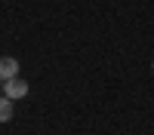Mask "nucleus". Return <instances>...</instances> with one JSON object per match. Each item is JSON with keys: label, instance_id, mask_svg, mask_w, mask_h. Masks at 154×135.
<instances>
[{"label": "nucleus", "instance_id": "1", "mask_svg": "<svg viewBox=\"0 0 154 135\" xmlns=\"http://www.w3.org/2000/svg\"><path fill=\"white\" fill-rule=\"evenodd\" d=\"M31 92V86L25 83L22 77H16V80H9V83H3V95L6 98H12V101H19V98H25Z\"/></svg>", "mask_w": 154, "mask_h": 135}, {"label": "nucleus", "instance_id": "2", "mask_svg": "<svg viewBox=\"0 0 154 135\" xmlns=\"http://www.w3.org/2000/svg\"><path fill=\"white\" fill-rule=\"evenodd\" d=\"M16 77H19V61L12 55H3V58H0V83H9Z\"/></svg>", "mask_w": 154, "mask_h": 135}, {"label": "nucleus", "instance_id": "3", "mask_svg": "<svg viewBox=\"0 0 154 135\" xmlns=\"http://www.w3.org/2000/svg\"><path fill=\"white\" fill-rule=\"evenodd\" d=\"M6 120H12V98L0 95V123H6Z\"/></svg>", "mask_w": 154, "mask_h": 135}, {"label": "nucleus", "instance_id": "4", "mask_svg": "<svg viewBox=\"0 0 154 135\" xmlns=\"http://www.w3.org/2000/svg\"><path fill=\"white\" fill-rule=\"evenodd\" d=\"M0 92H3V83H0Z\"/></svg>", "mask_w": 154, "mask_h": 135}, {"label": "nucleus", "instance_id": "5", "mask_svg": "<svg viewBox=\"0 0 154 135\" xmlns=\"http://www.w3.org/2000/svg\"><path fill=\"white\" fill-rule=\"evenodd\" d=\"M151 71H154V65H151Z\"/></svg>", "mask_w": 154, "mask_h": 135}]
</instances>
